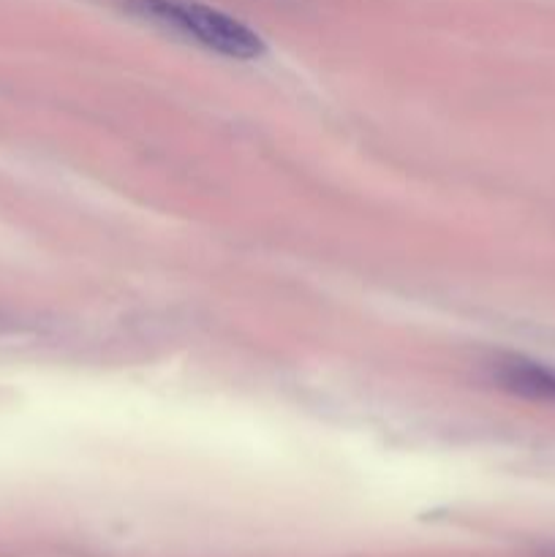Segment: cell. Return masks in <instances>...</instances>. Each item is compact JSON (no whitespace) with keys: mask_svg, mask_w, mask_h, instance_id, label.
<instances>
[{"mask_svg":"<svg viewBox=\"0 0 555 557\" xmlns=\"http://www.w3.org/2000/svg\"><path fill=\"white\" fill-rule=\"evenodd\" d=\"M128 11L223 58L256 60L267 49L248 25L196 0H128Z\"/></svg>","mask_w":555,"mask_h":557,"instance_id":"1","label":"cell"},{"mask_svg":"<svg viewBox=\"0 0 555 557\" xmlns=\"http://www.w3.org/2000/svg\"><path fill=\"white\" fill-rule=\"evenodd\" d=\"M493 381L501 389L526 400L555 403V370L526 357H501L493 362Z\"/></svg>","mask_w":555,"mask_h":557,"instance_id":"2","label":"cell"}]
</instances>
